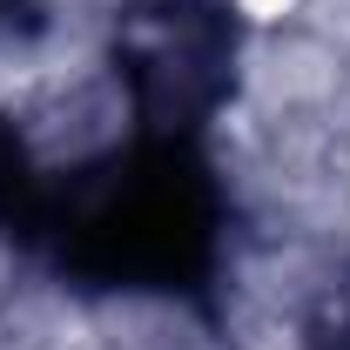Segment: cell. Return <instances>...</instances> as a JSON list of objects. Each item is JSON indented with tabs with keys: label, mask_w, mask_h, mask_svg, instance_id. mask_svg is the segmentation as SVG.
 <instances>
[{
	"label": "cell",
	"mask_w": 350,
	"mask_h": 350,
	"mask_svg": "<svg viewBox=\"0 0 350 350\" xmlns=\"http://www.w3.org/2000/svg\"><path fill=\"white\" fill-rule=\"evenodd\" d=\"M61 250L75 269L108 276V283H196L209 262V189L196 162L162 142L148 148L129 175L101 182L88 202L54 216Z\"/></svg>",
	"instance_id": "6da1fadb"
},
{
	"label": "cell",
	"mask_w": 350,
	"mask_h": 350,
	"mask_svg": "<svg viewBox=\"0 0 350 350\" xmlns=\"http://www.w3.org/2000/svg\"><path fill=\"white\" fill-rule=\"evenodd\" d=\"M0 222H7L14 236H27V243H34L41 229H54V189L34 175L27 148L14 142L7 122H0Z\"/></svg>",
	"instance_id": "7a4b0ae2"
}]
</instances>
